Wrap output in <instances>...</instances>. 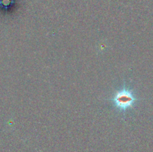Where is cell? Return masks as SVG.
Returning a JSON list of instances; mask_svg holds the SVG:
<instances>
[{
    "mask_svg": "<svg viewBox=\"0 0 153 152\" xmlns=\"http://www.w3.org/2000/svg\"><path fill=\"white\" fill-rule=\"evenodd\" d=\"M137 101V99L133 91L126 86L117 91L113 97L114 104L120 112H126L134 107Z\"/></svg>",
    "mask_w": 153,
    "mask_h": 152,
    "instance_id": "obj_1",
    "label": "cell"
}]
</instances>
